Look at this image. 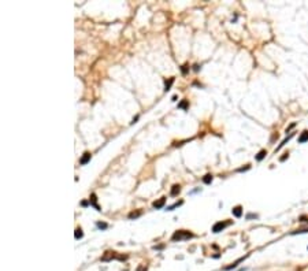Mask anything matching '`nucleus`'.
<instances>
[{"label": "nucleus", "mask_w": 308, "mask_h": 271, "mask_svg": "<svg viewBox=\"0 0 308 271\" xmlns=\"http://www.w3.org/2000/svg\"><path fill=\"white\" fill-rule=\"evenodd\" d=\"M193 234L190 232H186V230H178L173 234L171 240L173 241H181V240H188V238H192Z\"/></svg>", "instance_id": "nucleus-1"}, {"label": "nucleus", "mask_w": 308, "mask_h": 271, "mask_svg": "<svg viewBox=\"0 0 308 271\" xmlns=\"http://www.w3.org/2000/svg\"><path fill=\"white\" fill-rule=\"evenodd\" d=\"M231 222H216L214 226H212V232L214 233H219L222 232V230L225 229V227H227V226L230 225Z\"/></svg>", "instance_id": "nucleus-2"}, {"label": "nucleus", "mask_w": 308, "mask_h": 271, "mask_svg": "<svg viewBox=\"0 0 308 271\" xmlns=\"http://www.w3.org/2000/svg\"><path fill=\"white\" fill-rule=\"evenodd\" d=\"M164 204H166V197H160L158 201H153L152 205H153V208H156V210H160Z\"/></svg>", "instance_id": "nucleus-3"}, {"label": "nucleus", "mask_w": 308, "mask_h": 271, "mask_svg": "<svg viewBox=\"0 0 308 271\" xmlns=\"http://www.w3.org/2000/svg\"><path fill=\"white\" fill-rule=\"evenodd\" d=\"M96 200H97V199H96V194L94 193H92L91 194V197H89V203H91V205H93L94 208H96V210L97 211H100V207L97 205V203H96Z\"/></svg>", "instance_id": "nucleus-4"}, {"label": "nucleus", "mask_w": 308, "mask_h": 271, "mask_svg": "<svg viewBox=\"0 0 308 271\" xmlns=\"http://www.w3.org/2000/svg\"><path fill=\"white\" fill-rule=\"evenodd\" d=\"M231 212H233V215L236 216V218H240V216L243 215V207H241V205L234 207L233 210H231Z\"/></svg>", "instance_id": "nucleus-5"}, {"label": "nucleus", "mask_w": 308, "mask_h": 271, "mask_svg": "<svg viewBox=\"0 0 308 271\" xmlns=\"http://www.w3.org/2000/svg\"><path fill=\"white\" fill-rule=\"evenodd\" d=\"M91 156H92V155H91V153H89V152H85V153H84V156H82V158H81V160H80V163H81V165H86L88 162L91 160Z\"/></svg>", "instance_id": "nucleus-6"}, {"label": "nucleus", "mask_w": 308, "mask_h": 271, "mask_svg": "<svg viewBox=\"0 0 308 271\" xmlns=\"http://www.w3.org/2000/svg\"><path fill=\"white\" fill-rule=\"evenodd\" d=\"M305 141H308V130H304V132L301 133V136L298 137V142H300V144H303V142H305Z\"/></svg>", "instance_id": "nucleus-7"}, {"label": "nucleus", "mask_w": 308, "mask_h": 271, "mask_svg": "<svg viewBox=\"0 0 308 271\" xmlns=\"http://www.w3.org/2000/svg\"><path fill=\"white\" fill-rule=\"evenodd\" d=\"M244 259H245V256H244V258H240L238 260H236V261L233 263V264H230V266H227V267H225V270H231V268H236L237 266H238V263H240V261H243Z\"/></svg>", "instance_id": "nucleus-8"}, {"label": "nucleus", "mask_w": 308, "mask_h": 271, "mask_svg": "<svg viewBox=\"0 0 308 271\" xmlns=\"http://www.w3.org/2000/svg\"><path fill=\"white\" fill-rule=\"evenodd\" d=\"M179 192H181V186H179V185H174V186L171 188V196H177Z\"/></svg>", "instance_id": "nucleus-9"}, {"label": "nucleus", "mask_w": 308, "mask_h": 271, "mask_svg": "<svg viewBox=\"0 0 308 271\" xmlns=\"http://www.w3.org/2000/svg\"><path fill=\"white\" fill-rule=\"evenodd\" d=\"M173 82H174V78H169V81H166V82H164V92L170 90V88H171Z\"/></svg>", "instance_id": "nucleus-10"}, {"label": "nucleus", "mask_w": 308, "mask_h": 271, "mask_svg": "<svg viewBox=\"0 0 308 271\" xmlns=\"http://www.w3.org/2000/svg\"><path fill=\"white\" fill-rule=\"evenodd\" d=\"M266 155H267V151H266V149H262V151H260L259 153L256 155V160H259V162H260V160H263Z\"/></svg>", "instance_id": "nucleus-11"}, {"label": "nucleus", "mask_w": 308, "mask_h": 271, "mask_svg": "<svg viewBox=\"0 0 308 271\" xmlns=\"http://www.w3.org/2000/svg\"><path fill=\"white\" fill-rule=\"evenodd\" d=\"M74 237H75L77 240H80V238H82V237H84V233H82V229H81V227H77V229H75Z\"/></svg>", "instance_id": "nucleus-12"}, {"label": "nucleus", "mask_w": 308, "mask_h": 271, "mask_svg": "<svg viewBox=\"0 0 308 271\" xmlns=\"http://www.w3.org/2000/svg\"><path fill=\"white\" fill-rule=\"evenodd\" d=\"M203 182H204V184H211V182H212V175L211 174H205L204 177H203Z\"/></svg>", "instance_id": "nucleus-13"}, {"label": "nucleus", "mask_w": 308, "mask_h": 271, "mask_svg": "<svg viewBox=\"0 0 308 271\" xmlns=\"http://www.w3.org/2000/svg\"><path fill=\"white\" fill-rule=\"evenodd\" d=\"M292 137H293V133H290V134H289V136H288V138H285V140H283V141H282V142H281V144H279V147H278V148H277V151H278V149H281V148H282V147H283V145H285L286 142H288V141H289V140L292 138Z\"/></svg>", "instance_id": "nucleus-14"}, {"label": "nucleus", "mask_w": 308, "mask_h": 271, "mask_svg": "<svg viewBox=\"0 0 308 271\" xmlns=\"http://www.w3.org/2000/svg\"><path fill=\"white\" fill-rule=\"evenodd\" d=\"M178 107H179V108H184V110H186V108H188V100H182L181 103L178 104Z\"/></svg>", "instance_id": "nucleus-15"}, {"label": "nucleus", "mask_w": 308, "mask_h": 271, "mask_svg": "<svg viewBox=\"0 0 308 271\" xmlns=\"http://www.w3.org/2000/svg\"><path fill=\"white\" fill-rule=\"evenodd\" d=\"M140 215H141V212H140V211H137V212H130L129 214V218H130V219H133V218H138Z\"/></svg>", "instance_id": "nucleus-16"}, {"label": "nucleus", "mask_w": 308, "mask_h": 271, "mask_svg": "<svg viewBox=\"0 0 308 271\" xmlns=\"http://www.w3.org/2000/svg\"><path fill=\"white\" fill-rule=\"evenodd\" d=\"M182 204V201H178V203H175V204H173V205H170V207H167V211H173L175 208V207H178V205H181Z\"/></svg>", "instance_id": "nucleus-17"}, {"label": "nucleus", "mask_w": 308, "mask_h": 271, "mask_svg": "<svg viewBox=\"0 0 308 271\" xmlns=\"http://www.w3.org/2000/svg\"><path fill=\"white\" fill-rule=\"evenodd\" d=\"M97 227H99V229H103V230H104V229H107V223L99 222V223H97Z\"/></svg>", "instance_id": "nucleus-18"}, {"label": "nucleus", "mask_w": 308, "mask_h": 271, "mask_svg": "<svg viewBox=\"0 0 308 271\" xmlns=\"http://www.w3.org/2000/svg\"><path fill=\"white\" fill-rule=\"evenodd\" d=\"M181 70H182V73H184V74H186V73H188V65H184L181 67Z\"/></svg>", "instance_id": "nucleus-19"}, {"label": "nucleus", "mask_w": 308, "mask_h": 271, "mask_svg": "<svg viewBox=\"0 0 308 271\" xmlns=\"http://www.w3.org/2000/svg\"><path fill=\"white\" fill-rule=\"evenodd\" d=\"M308 229H301V230H296V232H293L292 234H297V233H307Z\"/></svg>", "instance_id": "nucleus-20"}, {"label": "nucleus", "mask_w": 308, "mask_h": 271, "mask_svg": "<svg viewBox=\"0 0 308 271\" xmlns=\"http://www.w3.org/2000/svg\"><path fill=\"white\" fill-rule=\"evenodd\" d=\"M249 168V166H246V167H243V168H238V171H245V170H248Z\"/></svg>", "instance_id": "nucleus-21"}, {"label": "nucleus", "mask_w": 308, "mask_h": 271, "mask_svg": "<svg viewBox=\"0 0 308 271\" xmlns=\"http://www.w3.org/2000/svg\"><path fill=\"white\" fill-rule=\"evenodd\" d=\"M246 218H248V219H251V218H256V215H248Z\"/></svg>", "instance_id": "nucleus-22"}]
</instances>
